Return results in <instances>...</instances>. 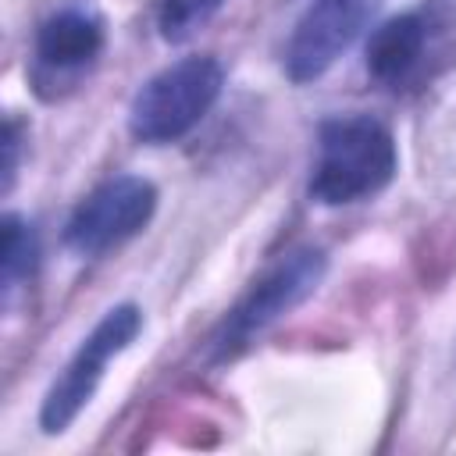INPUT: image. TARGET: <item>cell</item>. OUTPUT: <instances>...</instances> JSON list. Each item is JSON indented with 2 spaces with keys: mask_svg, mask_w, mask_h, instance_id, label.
<instances>
[{
  "mask_svg": "<svg viewBox=\"0 0 456 456\" xmlns=\"http://www.w3.org/2000/svg\"><path fill=\"white\" fill-rule=\"evenodd\" d=\"M395 175L392 132L374 118H335L321 125V153L310 175V200L324 207L363 200Z\"/></svg>",
  "mask_w": 456,
  "mask_h": 456,
  "instance_id": "obj_1",
  "label": "cell"
},
{
  "mask_svg": "<svg viewBox=\"0 0 456 456\" xmlns=\"http://www.w3.org/2000/svg\"><path fill=\"white\" fill-rule=\"evenodd\" d=\"M157 210V189L146 178L135 175H118L110 182H103L100 189H93L75 214L64 224V242L82 253H103L125 239H132L135 232H142L150 224Z\"/></svg>",
  "mask_w": 456,
  "mask_h": 456,
  "instance_id": "obj_5",
  "label": "cell"
},
{
  "mask_svg": "<svg viewBox=\"0 0 456 456\" xmlns=\"http://www.w3.org/2000/svg\"><path fill=\"white\" fill-rule=\"evenodd\" d=\"M378 0H314L310 11L299 18L289 50H285V71L292 82H310L324 75L342 50L356 39L367 14Z\"/></svg>",
  "mask_w": 456,
  "mask_h": 456,
  "instance_id": "obj_6",
  "label": "cell"
},
{
  "mask_svg": "<svg viewBox=\"0 0 456 456\" xmlns=\"http://www.w3.org/2000/svg\"><path fill=\"white\" fill-rule=\"evenodd\" d=\"M0 150H4V192H11L14 175H18V150H21V135H18V121L7 118L4 121V135H0Z\"/></svg>",
  "mask_w": 456,
  "mask_h": 456,
  "instance_id": "obj_11",
  "label": "cell"
},
{
  "mask_svg": "<svg viewBox=\"0 0 456 456\" xmlns=\"http://www.w3.org/2000/svg\"><path fill=\"white\" fill-rule=\"evenodd\" d=\"M100 46H103V28L96 18H89L82 11H61L53 18H46L36 36L39 57L53 68L86 64L100 53Z\"/></svg>",
  "mask_w": 456,
  "mask_h": 456,
  "instance_id": "obj_7",
  "label": "cell"
},
{
  "mask_svg": "<svg viewBox=\"0 0 456 456\" xmlns=\"http://www.w3.org/2000/svg\"><path fill=\"white\" fill-rule=\"evenodd\" d=\"M224 0H157V28L167 43H185L203 28Z\"/></svg>",
  "mask_w": 456,
  "mask_h": 456,
  "instance_id": "obj_10",
  "label": "cell"
},
{
  "mask_svg": "<svg viewBox=\"0 0 456 456\" xmlns=\"http://www.w3.org/2000/svg\"><path fill=\"white\" fill-rule=\"evenodd\" d=\"M224 71L214 57H185L153 75L132 100L128 132L139 142L182 139L221 96Z\"/></svg>",
  "mask_w": 456,
  "mask_h": 456,
  "instance_id": "obj_2",
  "label": "cell"
},
{
  "mask_svg": "<svg viewBox=\"0 0 456 456\" xmlns=\"http://www.w3.org/2000/svg\"><path fill=\"white\" fill-rule=\"evenodd\" d=\"M424 50V21L417 14H399L378 25L367 39V71L381 82L403 78Z\"/></svg>",
  "mask_w": 456,
  "mask_h": 456,
  "instance_id": "obj_8",
  "label": "cell"
},
{
  "mask_svg": "<svg viewBox=\"0 0 456 456\" xmlns=\"http://www.w3.org/2000/svg\"><path fill=\"white\" fill-rule=\"evenodd\" d=\"M324 253L321 249H296L289 256H281L239 303L235 310L224 317V324L214 335V356L228 360L235 349H242L256 331H264L267 324H274L278 317H285L289 310H296L324 278Z\"/></svg>",
  "mask_w": 456,
  "mask_h": 456,
  "instance_id": "obj_3",
  "label": "cell"
},
{
  "mask_svg": "<svg viewBox=\"0 0 456 456\" xmlns=\"http://www.w3.org/2000/svg\"><path fill=\"white\" fill-rule=\"evenodd\" d=\"M4 242H0V271H4V292H11L21 278H28L36 271V256H39V242L32 224H25L18 214H4V228H0Z\"/></svg>",
  "mask_w": 456,
  "mask_h": 456,
  "instance_id": "obj_9",
  "label": "cell"
},
{
  "mask_svg": "<svg viewBox=\"0 0 456 456\" xmlns=\"http://www.w3.org/2000/svg\"><path fill=\"white\" fill-rule=\"evenodd\" d=\"M139 324H142V314L139 306L132 303H121L114 306L93 331L89 338L78 346V353L71 356V363L64 367V374L50 385L46 399H43V410H39V424L46 435H61L78 413L82 406L93 399L100 378H103V367L110 356H118L135 335H139Z\"/></svg>",
  "mask_w": 456,
  "mask_h": 456,
  "instance_id": "obj_4",
  "label": "cell"
}]
</instances>
